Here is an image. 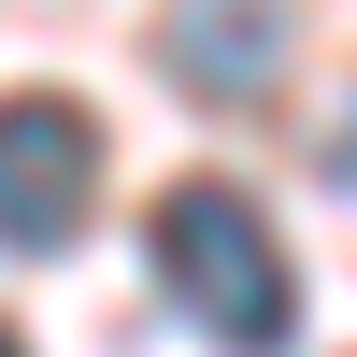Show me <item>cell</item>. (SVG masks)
<instances>
[{
    "label": "cell",
    "mask_w": 357,
    "mask_h": 357,
    "mask_svg": "<svg viewBox=\"0 0 357 357\" xmlns=\"http://www.w3.org/2000/svg\"><path fill=\"white\" fill-rule=\"evenodd\" d=\"M86 186H100V129L72 100H0V243L57 257L86 229Z\"/></svg>",
    "instance_id": "cell-2"
},
{
    "label": "cell",
    "mask_w": 357,
    "mask_h": 357,
    "mask_svg": "<svg viewBox=\"0 0 357 357\" xmlns=\"http://www.w3.org/2000/svg\"><path fill=\"white\" fill-rule=\"evenodd\" d=\"M158 57L200 86V100H229V86H272L286 29H272V15H243V29H215V15H172V29H158Z\"/></svg>",
    "instance_id": "cell-3"
},
{
    "label": "cell",
    "mask_w": 357,
    "mask_h": 357,
    "mask_svg": "<svg viewBox=\"0 0 357 357\" xmlns=\"http://www.w3.org/2000/svg\"><path fill=\"white\" fill-rule=\"evenodd\" d=\"M0 357H29V343H15V329H0Z\"/></svg>",
    "instance_id": "cell-4"
},
{
    "label": "cell",
    "mask_w": 357,
    "mask_h": 357,
    "mask_svg": "<svg viewBox=\"0 0 357 357\" xmlns=\"http://www.w3.org/2000/svg\"><path fill=\"white\" fill-rule=\"evenodd\" d=\"M158 272H172V301H186L229 357H272L301 329V286H286L272 215H257L243 186H215V172H186V186L158 200Z\"/></svg>",
    "instance_id": "cell-1"
}]
</instances>
